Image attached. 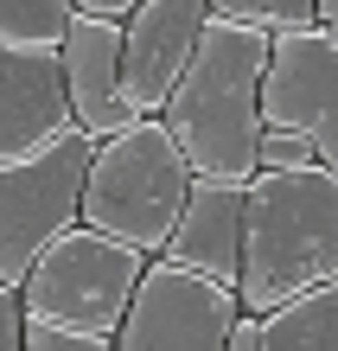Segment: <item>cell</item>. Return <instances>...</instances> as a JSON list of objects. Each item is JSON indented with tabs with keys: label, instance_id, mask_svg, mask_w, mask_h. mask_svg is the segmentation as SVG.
<instances>
[{
	"label": "cell",
	"instance_id": "1",
	"mask_svg": "<svg viewBox=\"0 0 338 351\" xmlns=\"http://www.w3.org/2000/svg\"><path fill=\"white\" fill-rule=\"evenodd\" d=\"M268 45H274V32L210 13L192 64H185V77L173 84V96H166L160 121L173 128L179 154L192 160L198 179H230V185L256 179Z\"/></svg>",
	"mask_w": 338,
	"mask_h": 351
},
{
	"label": "cell",
	"instance_id": "2",
	"mask_svg": "<svg viewBox=\"0 0 338 351\" xmlns=\"http://www.w3.org/2000/svg\"><path fill=\"white\" fill-rule=\"evenodd\" d=\"M326 281H338V179L326 167L256 173L243 185V313H274Z\"/></svg>",
	"mask_w": 338,
	"mask_h": 351
},
{
	"label": "cell",
	"instance_id": "3",
	"mask_svg": "<svg viewBox=\"0 0 338 351\" xmlns=\"http://www.w3.org/2000/svg\"><path fill=\"white\" fill-rule=\"evenodd\" d=\"M192 160L179 154L173 128L160 115H134L121 134L96 141L90 173H83V230H102L115 243L141 250L147 262L166 256V237L185 211V192H192Z\"/></svg>",
	"mask_w": 338,
	"mask_h": 351
},
{
	"label": "cell",
	"instance_id": "4",
	"mask_svg": "<svg viewBox=\"0 0 338 351\" xmlns=\"http://www.w3.org/2000/svg\"><path fill=\"white\" fill-rule=\"evenodd\" d=\"M147 275V256L102 230H64L45 256L32 262V275L19 281V306L26 319L71 326V332H102L115 339L121 319L134 306V287Z\"/></svg>",
	"mask_w": 338,
	"mask_h": 351
},
{
	"label": "cell",
	"instance_id": "5",
	"mask_svg": "<svg viewBox=\"0 0 338 351\" xmlns=\"http://www.w3.org/2000/svg\"><path fill=\"white\" fill-rule=\"evenodd\" d=\"M90 154H96V141L71 128L26 160H0V281L19 287L58 237L77 230Z\"/></svg>",
	"mask_w": 338,
	"mask_h": 351
},
{
	"label": "cell",
	"instance_id": "6",
	"mask_svg": "<svg viewBox=\"0 0 338 351\" xmlns=\"http://www.w3.org/2000/svg\"><path fill=\"white\" fill-rule=\"evenodd\" d=\"M243 300L237 287L204 281L192 268L154 256L134 287V306L115 332V351H224Z\"/></svg>",
	"mask_w": 338,
	"mask_h": 351
},
{
	"label": "cell",
	"instance_id": "7",
	"mask_svg": "<svg viewBox=\"0 0 338 351\" xmlns=\"http://www.w3.org/2000/svg\"><path fill=\"white\" fill-rule=\"evenodd\" d=\"M262 128H293L313 141V160L338 179V38L332 26L274 32L262 77Z\"/></svg>",
	"mask_w": 338,
	"mask_h": 351
},
{
	"label": "cell",
	"instance_id": "8",
	"mask_svg": "<svg viewBox=\"0 0 338 351\" xmlns=\"http://www.w3.org/2000/svg\"><path fill=\"white\" fill-rule=\"evenodd\" d=\"M210 26V0H141L121 19V90L134 115H160Z\"/></svg>",
	"mask_w": 338,
	"mask_h": 351
},
{
	"label": "cell",
	"instance_id": "9",
	"mask_svg": "<svg viewBox=\"0 0 338 351\" xmlns=\"http://www.w3.org/2000/svg\"><path fill=\"white\" fill-rule=\"evenodd\" d=\"M71 90L51 45H0V160H26L71 134Z\"/></svg>",
	"mask_w": 338,
	"mask_h": 351
},
{
	"label": "cell",
	"instance_id": "10",
	"mask_svg": "<svg viewBox=\"0 0 338 351\" xmlns=\"http://www.w3.org/2000/svg\"><path fill=\"white\" fill-rule=\"evenodd\" d=\"M58 64H64V90H71V121L90 141H109L134 121L128 90H121V19L71 13L64 38H58Z\"/></svg>",
	"mask_w": 338,
	"mask_h": 351
},
{
	"label": "cell",
	"instance_id": "11",
	"mask_svg": "<svg viewBox=\"0 0 338 351\" xmlns=\"http://www.w3.org/2000/svg\"><path fill=\"white\" fill-rule=\"evenodd\" d=\"M166 262L192 268L204 281L237 287V275H243V185L192 179L185 211L173 223V237H166Z\"/></svg>",
	"mask_w": 338,
	"mask_h": 351
},
{
	"label": "cell",
	"instance_id": "12",
	"mask_svg": "<svg viewBox=\"0 0 338 351\" xmlns=\"http://www.w3.org/2000/svg\"><path fill=\"white\" fill-rule=\"evenodd\" d=\"M262 351H338V281L262 313Z\"/></svg>",
	"mask_w": 338,
	"mask_h": 351
},
{
	"label": "cell",
	"instance_id": "13",
	"mask_svg": "<svg viewBox=\"0 0 338 351\" xmlns=\"http://www.w3.org/2000/svg\"><path fill=\"white\" fill-rule=\"evenodd\" d=\"M71 26V0H0V45H51Z\"/></svg>",
	"mask_w": 338,
	"mask_h": 351
},
{
	"label": "cell",
	"instance_id": "14",
	"mask_svg": "<svg viewBox=\"0 0 338 351\" xmlns=\"http://www.w3.org/2000/svg\"><path fill=\"white\" fill-rule=\"evenodd\" d=\"M217 19H243V26H262V32H300V26H319V7L313 0H210Z\"/></svg>",
	"mask_w": 338,
	"mask_h": 351
},
{
	"label": "cell",
	"instance_id": "15",
	"mask_svg": "<svg viewBox=\"0 0 338 351\" xmlns=\"http://www.w3.org/2000/svg\"><path fill=\"white\" fill-rule=\"evenodd\" d=\"M300 167H319V160H313V141L293 134V128H262L256 173H300Z\"/></svg>",
	"mask_w": 338,
	"mask_h": 351
},
{
	"label": "cell",
	"instance_id": "16",
	"mask_svg": "<svg viewBox=\"0 0 338 351\" xmlns=\"http://www.w3.org/2000/svg\"><path fill=\"white\" fill-rule=\"evenodd\" d=\"M26 351H115V339H102V332H71V326H45V319H26Z\"/></svg>",
	"mask_w": 338,
	"mask_h": 351
},
{
	"label": "cell",
	"instance_id": "17",
	"mask_svg": "<svg viewBox=\"0 0 338 351\" xmlns=\"http://www.w3.org/2000/svg\"><path fill=\"white\" fill-rule=\"evenodd\" d=\"M0 351H26V306L13 281H0Z\"/></svg>",
	"mask_w": 338,
	"mask_h": 351
},
{
	"label": "cell",
	"instance_id": "18",
	"mask_svg": "<svg viewBox=\"0 0 338 351\" xmlns=\"http://www.w3.org/2000/svg\"><path fill=\"white\" fill-rule=\"evenodd\" d=\"M224 351H262V313H237L230 326V345Z\"/></svg>",
	"mask_w": 338,
	"mask_h": 351
},
{
	"label": "cell",
	"instance_id": "19",
	"mask_svg": "<svg viewBox=\"0 0 338 351\" xmlns=\"http://www.w3.org/2000/svg\"><path fill=\"white\" fill-rule=\"evenodd\" d=\"M141 0H71V13H90V19H128Z\"/></svg>",
	"mask_w": 338,
	"mask_h": 351
},
{
	"label": "cell",
	"instance_id": "20",
	"mask_svg": "<svg viewBox=\"0 0 338 351\" xmlns=\"http://www.w3.org/2000/svg\"><path fill=\"white\" fill-rule=\"evenodd\" d=\"M319 7V26H338V0H313Z\"/></svg>",
	"mask_w": 338,
	"mask_h": 351
},
{
	"label": "cell",
	"instance_id": "21",
	"mask_svg": "<svg viewBox=\"0 0 338 351\" xmlns=\"http://www.w3.org/2000/svg\"><path fill=\"white\" fill-rule=\"evenodd\" d=\"M332 38H338V26H332Z\"/></svg>",
	"mask_w": 338,
	"mask_h": 351
}]
</instances>
